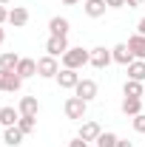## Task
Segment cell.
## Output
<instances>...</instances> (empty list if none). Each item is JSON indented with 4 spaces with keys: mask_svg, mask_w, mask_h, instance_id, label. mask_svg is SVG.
<instances>
[{
    "mask_svg": "<svg viewBox=\"0 0 145 147\" xmlns=\"http://www.w3.org/2000/svg\"><path fill=\"white\" fill-rule=\"evenodd\" d=\"M88 62H91V51H85V48H68L63 54V68H71V71L88 65Z\"/></svg>",
    "mask_w": 145,
    "mask_h": 147,
    "instance_id": "1",
    "label": "cell"
},
{
    "mask_svg": "<svg viewBox=\"0 0 145 147\" xmlns=\"http://www.w3.org/2000/svg\"><path fill=\"white\" fill-rule=\"evenodd\" d=\"M63 110H66V116H68V119L83 122V119H85V110H88V102H85V99H80V96H68V99H66V105H63Z\"/></svg>",
    "mask_w": 145,
    "mask_h": 147,
    "instance_id": "2",
    "label": "cell"
},
{
    "mask_svg": "<svg viewBox=\"0 0 145 147\" xmlns=\"http://www.w3.org/2000/svg\"><path fill=\"white\" fill-rule=\"evenodd\" d=\"M20 88H23V76H20L17 71H3V68H0V91L17 93Z\"/></svg>",
    "mask_w": 145,
    "mask_h": 147,
    "instance_id": "3",
    "label": "cell"
},
{
    "mask_svg": "<svg viewBox=\"0 0 145 147\" xmlns=\"http://www.w3.org/2000/svg\"><path fill=\"white\" fill-rule=\"evenodd\" d=\"M57 74H60V65H57V57L46 54L37 59V76H43V79H54Z\"/></svg>",
    "mask_w": 145,
    "mask_h": 147,
    "instance_id": "4",
    "label": "cell"
},
{
    "mask_svg": "<svg viewBox=\"0 0 145 147\" xmlns=\"http://www.w3.org/2000/svg\"><path fill=\"white\" fill-rule=\"evenodd\" d=\"M111 62H114V57H111V51L108 48H103V45H97V48H91V62L88 65H94V68H108Z\"/></svg>",
    "mask_w": 145,
    "mask_h": 147,
    "instance_id": "5",
    "label": "cell"
},
{
    "mask_svg": "<svg viewBox=\"0 0 145 147\" xmlns=\"http://www.w3.org/2000/svg\"><path fill=\"white\" fill-rule=\"evenodd\" d=\"M97 82L94 79H80L77 82V88H74V96H80V99H85V102H91L94 96H97Z\"/></svg>",
    "mask_w": 145,
    "mask_h": 147,
    "instance_id": "6",
    "label": "cell"
},
{
    "mask_svg": "<svg viewBox=\"0 0 145 147\" xmlns=\"http://www.w3.org/2000/svg\"><path fill=\"white\" fill-rule=\"evenodd\" d=\"M54 79H57V85H60V88H66V91H74V88H77V82H80V74L71 71V68H63V71L57 74Z\"/></svg>",
    "mask_w": 145,
    "mask_h": 147,
    "instance_id": "7",
    "label": "cell"
},
{
    "mask_svg": "<svg viewBox=\"0 0 145 147\" xmlns=\"http://www.w3.org/2000/svg\"><path fill=\"white\" fill-rule=\"evenodd\" d=\"M46 51H49V54L51 57H63L66 54V51H68V40H66V37H49V40H46Z\"/></svg>",
    "mask_w": 145,
    "mask_h": 147,
    "instance_id": "8",
    "label": "cell"
},
{
    "mask_svg": "<svg viewBox=\"0 0 145 147\" xmlns=\"http://www.w3.org/2000/svg\"><path fill=\"white\" fill-rule=\"evenodd\" d=\"M111 57H114V62H120V65H125V68L134 62V54H131L128 42H120V45H114V48H111Z\"/></svg>",
    "mask_w": 145,
    "mask_h": 147,
    "instance_id": "9",
    "label": "cell"
},
{
    "mask_svg": "<svg viewBox=\"0 0 145 147\" xmlns=\"http://www.w3.org/2000/svg\"><path fill=\"white\" fill-rule=\"evenodd\" d=\"M100 133H103V127H100L97 122H83L77 136H80L83 142H97V139H100Z\"/></svg>",
    "mask_w": 145,
    "mask_h": 147,
    "instance_id": "10",
    "label": "cell"
},
{
    "mask_svg": "<svg viewBox=\"0 0 145 147\" xmlns=\"http://www.w3.org/2000/svg\"><path fill=\"white\" fill-rule=\"evenodd\" d=\"M17 110H20V116H37V110H40L37 96H23L20 105H17Z\"/></svg>",
    "mask_w": 145,
    "mask_h": 147,
    "instance_id": "11",
    "label": "cell"
},
{
    "mask_svg": "<svg viewBox=\"0 0 145 147\" xmlns=\"http://www.w3.org/2000/svg\"><path fill=\"white\" fill-rule=\"evenodd\" d=\"M105 9H108V3H105V0H85V6H83V11H85V14H88V17H103V14H105Z\"/></svg>",
    "mask_w": 145,
    "mask_h": 147,
    "instance_id": "12",
    "label": "cell"
},
{
    "mask_svg": "<svg viewBox=\"0 0 145 147\" xmlns=\"http://www.w3.org/2000/svg\"><path fill=\"white\" fill-rule=\"evenodd\" d=\"M9 23H12L14 28H23V26L29 23V9H23V6H14V9L9 11Z\"/></svg>",
    "mask_w": 145,
    "mask_h": 147,
    "instance_id": "13",
    "label": "cell"
},
{
    "mask_svg": "<svg viewBox=\"0 0 145 147\" xmlns=\"http://www.w3.org/2000/svg\"><path fill=\"white\" fill-rule=\"evenodd\" d=\"M128 48H131L134 59H145V37H142V34L128 37Z\"/></svg>",
    "mask_w": 145,
    "mask_h": 147,
    "instance_id": "14",
    "label": "cell"
},
{
    "mask_svg": "<svg viewBox=\"0 0 145 147\" xmlns=\"http://www.w3.org/2000/svg\"><path fill=\"white\" fill-rule=\"evenodd\" d=\"M68 28H71V26H68L66 17H51L49 20V31L54 37H68Z\"/></svg>",
    "mask_w": 145,
    "mask_h": 147,
    "instance_id": "15",
    "label": "cell"
},
{
    "mask_svg": "<svg viewBox=\"0 0 145 147\" xmlns=\"http://www.w3.org/2000/svg\"><path fill=\"white\" fill-rule=\"evenodd\" d=\"M17 122H20V110L9 108V105H6V108H0V125H3V127H14Z\"/></svg>",
    "mask_w": 145,
    "mask_h": 147,
    "instance_id": "16",
    "label": "cell"
},
{
    "mask_svg": "<svg viewBox=\"0 0 145 147\" xmlns=\"http://www.w3.org/2000/svg\"><path fill=\"white\" fill-rule=\"evenodd\" d=\"M17 74L23 76V79L34 76V74H37V59H29V57H20V62H17Z\"/></svg>",
    "mask_w": 145,
    "mask_h": 147,
    "instance_id": "17",
    "label": "cell"
},
{
    "mask_svg": "<svg viewBox=\"0 0 145 147\" xmlns=\"http://www.w3.org/2000/svg\"><path fill=\"white\" fill-rule=\"evenodd\" d=\"M23 136H26V133H23V130L14 125V127H6V133H3V142H6L9 147H20V144H23Z\"/></svg>",
    "mask_w": 145,
    "mask_h": 147,
    "instance_id": "18",
    "label": "cell"
},
{
    "mask_svg": "<svg viewBox=\"0 0 145 147\" xmlns=\"http://www.w3.org/2000/svg\"><path fill=\"white\" fill-rule=\"evenodd\" d=\"M122 113H125V116H140V113H142V99L125 96V99H122Z\"/></svg>",
    "mask_w": 145,
    "mask_h": 147,
    "instance_id": "19",
    "label": "cell"
},
{
    "mask_svg": "<svg viewBox=\"0 0 145 147\" xmlns=\"http://www.w3.org/2000/svg\"><path fill=\"white\" fill-rule=\"evenodd\" d=\"M128 79L145 82V59H134V62L128 65Z\"/></svg>",
    "mask_w": 145,
    "mask_h": 147,
    "instance_id": "20",
    "label": "cell"
},
{
    "mask_svg": "<svg viewBox=\"0 0 145 147\" xmlns=\"http://www.w3.org/2000/svg\"><path fill=\"white\" fill-rule=\"evenodd\" d=\"M122 93H125V96H134V99H142V96H145V88H142V82L128 79L125 85H122Z\"/></svg>",
    "mask_w": 145,
    "mask_h": 147,
    "instance_id": "21",
    "label": "cell"
},
{
    "mask_svg": "<svg viewBox=\"0 0 145 147\" xmlns=\"http://www.w3.org/2000/svg\"><path fill=\"white\" fill-rule=\"evenodd\" d=\"M17 62H20V57L14 54V51L0 54V68H3V71H17Z\"/></svg>",
    "mask_w": 145,
    "mask_h": 147,
    "instance_id": "22",
    "label": "cell"
},
{
    "mask_svg": "<svg viewBox=\"0 0 145 147\" xmlns=\"http://www.w3.org/2000/svg\"><path fill=\"white\" fill-rule=\"evenodd\" d=\"M17 127L23 130V133H26V136H29V133H31V130L37 127V116H20V122H17Z\"/></svg>",
    "mask_w": 145,
    "mask_h": 147,
    "instance_id": "23",
    "label": "cell"
},
{
    "mask_svg": "<svg viewBox=\"0 0 145 147\" xmlns=\"http://www.w3.org/2000/svg\"><path fill=\"white\" fill-rule=\"evenodd\" d=\"M117 133H100V139H97V147H117Z\"/></svg>",
    "mask_w": 145,
    "mask_h": 147,
    "instance_id": "24",
    "label": "cell"
},
{
    "mask_svg": "<svg viewBox=\"0 0 145 147\" xmlns=\"http://www.w3.org/2000/svg\"><path fill=\"white\" fill-rule=\"evenodd\" d=\"M134 130H137V133H145V113L134 116Z\"/></svg>",
    "mask_w": 145,
    "mask_h": 147,
    "instance_id": "25",
    "label": "cell"
},
{
    "mask_svg": "<svg viewBox=\"0 0 145 147\" xmlns=\"http://www.w3.org/2000/svg\"><path fill=\"white\" fill-rule=\"evenodd\" d=\"M108 3V9H122L125 6V0H105Z\"/></svg>",
    "mask_w": 145,
    "mask_h": 147,
    "instance_id": "26",
    "label": "cell"
},
{
    "mask_svg": "<svg viewBox=\"0 0 145 147\" xmlns=\"http://www.w3.org/2000/svg\"><path fill=\"white\" fill-rule=\"evenodd\" d=\"M3 23H9V9H6V6H0V26H3Z\"/></svg>",
    "mask_w": 145,
    "mask_h": 147,
    "instance_id": "27",
    "label": "cell"
},
{
    "mask_svg": "<svg viewBox=\"0 0 145 147\" xmlns=\"http://www.w3.org/2000/svg\"><path fill=\"white\" fill-rule=\"evenodd\" d=\"M68 147H88V142H83V139H80V136H77V139H74V142H68Z\"/></svg>",
    "mask_w": 145,
    "mask_h": 147,
    "instance_id": "28",
    "label": "cell"
},
{
    "mask_svg": "<svg viewBox=\"0 0 145 147\" xmlns=\"http://www.w3.org/2000/svg\"><path fill=\"white\" fill-rule=\"evenodd\" d=\"M128 9H137V6H145V0H125Z\"/></svg>",
    "mask_w": 145,
    "mask_h": 147,
    "instance_id": "29",
    "label": "cell"
},
{
    "mask_svg": "<svg viewBox=\"0 0 145 147\" xmlns=\"http://www.w3.org/2000/svg\"><path fill=\"white\" fill-rule=\"evenodd\" d=\"M137 34H142V37H145V17L140 20V26H137Z\"/></svg>",
    "mask_w": 145,
    "mask_h": 147,
    "instance_id": "30",
    "label": "cell"
},
{
    "mask_svg": "<svg viewBox=\"0 0 145 147\" xmlns=\"http://www.w3.org/2000/svg\"><path fill=\"white\" fill-rule=\"evenodd\" d=\"M117 147H134V144H131L128 139H120V142H117Z\"/></svg>",
    "mask_w": 145,
    "mask_h": 147,
    "instance_id": "31",
    "label": "cell"
},
{
    "mask_svg": "<svg viewBox=\"0 0 145 147\" xmlns=\"http://www.w3.org/2000/svg\"><path fill=\"white\" fill-rule=\"evenodd\" d=\"M63 3H66V6H77L80 0H63Z\"/></svg>",
    "mask_w": 145,
    "mask_h": 147,
    "instance_id": "32",
    "label": "cell"
},
{
    "mask_svg": "<svg viewBox=\"0 0 145 147\" xmlns=\"http://www.w3.org/2000/svg\"><path fill=\"white\" fill-rule=\"evenodd\" d=\"M3 40H6V31H3V26H0V45H3Z\"/></svg>",
    "mask_w": 145,
    "mask_h": 147,
    "instance_id": "33",
    "label": "cell"
},
{
    "mask_svg": "<svg viewBox=\"0 0 145 147\" xmlns=\"http://www.w3.org/2000/svg\"><path fill=\"white\" fill-rule=\"evenodd\" d=\"M6 3H12V0H0V6H6Z\"/></svg>",
    "mask_w": 145,
    "mask_h": 147,
    "instance_id": "34",
    "label": "cell"
}]
</instances>
